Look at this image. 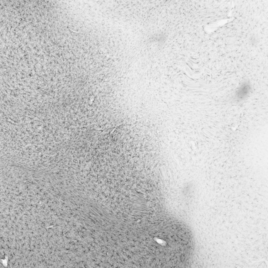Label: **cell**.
I'll return each instance as SVG.
<instances>
[{"label": "cell", "instance_id": "1", "mask_svg": "<svg viewBox=\"0 0 268 268\" xmlns=\"http://www.w3.org/2000/svg\"><path fill=\"white\" fill-rule=\"evenodd\" d=\"M249 90H250V88L246 84L241 86V87H240L238 90V92L237 93H238L237 94L238 98L243 99L244 97H246L247 94L249 93Z\"/></svg>", "mask_w": 268, "mask_h": 268}]
</instances>
